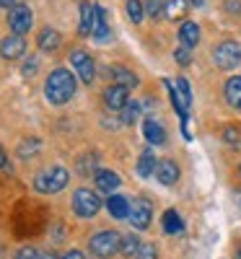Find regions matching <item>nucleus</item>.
<instances>
[{"mask_svg":"<svg viewBox=\"0 0 241 259\" xmlns=\"http://www.w3.org/2000/svg\"><path fill=\"white\" fill-rule=\"evenodd\" d=\"M164 11V0H148V13L150 16H158Z\"/></svg>","mask_w":241,"mask_h":259,"instance_id":"obj_31","label":"nucleus"},{"mask_svg":"<svg viewBox=\"0 0 241 259\" xmlns=\"http://www.w3.org/2000/svg\"><path fill=\"white\" fill-rule=\"evenodd\" d=\"M156 177H158V182L161 184H166V187H171V184H177L179 182V166L174 163V161H158L156 163Z\"/></svg>","mask_w":241,"mask_h":259,"instance_id":"obj_11","label":"nucleus"},{"mask_svg":"<svg viewBox=\"0 0 241 259\" xmlns=\"http://www.w3.org/2000/svg\"><path fill=\"white\" fill-rule=\"evenodd\" d=\"M94 8L96 6H91V3H81V26H78L81 34L94 31Z\"/></svg>","mask_w":241,"mask_h":259,"instance_id":"obj_20","label":"nucleus"},{"mask_svg":"<svg viewBox=\"0 0 241 259\" xmlns=\"http://www.w3.org/2000/svg\"><path fill=\"white\" fill-rule=\"evenodd\" d=\"M112 78L117 80V85H125V89H133V85H138V75L133 70L122 68V65H114L112 68Z\"/></svg>","mask_w":241,"mask_h":259,"instance_id":"obj_17","label":"nucleus"},{"mask_svg":"<svg viewBox=\"0 0 241 259\" xmlns=\"http://www.w3.org/2000/svg\"><path fill=\"white\" fill-rule=\"evenodd\" d=\"M89 246H91V251L96 254V256H112L114 251H119V246H122V236L117 233V231H101V233H96V236H91V241H89Z\"/></svg>","mask_w":241,"mask_h":259,"instance_id":"obj_3","label":"nucleus"},{"mask_svg":"<svg viewBox=\"0 0 241 259\" xmlns=\"http://www.w3.org/2000/svg\"><path fill=\"white\" fill-rule=\"evenodd\" d=\"M158 254H156V246L153 244H143L140 246V251H138V259H156Z\"/></svg>","mask_w":241,"mask_h":259,"instance_id":"obj_29","label":"nucleus"},{"mask_svg":"<svg viewBox=\"0 0 241 259\" xmlns=\"http://www.w3.org/2000/svg\"><path fill=\"white\" fill-rule=\"evenodd\" d=\"M94 179H96V189H99V192H109V194H112V192L122 184L114 171H96Z\"/></svg>","mask_w":241,"mask_h":259,"instance_id":"obj_14","label":"nucleus"},{"mask_svg":"<svg viewBox=\"0 0 241 259\" xmlns=\"http://www.w3.org/2000/svg\"><path fill=\"white\" fill-rule=\"evenodd\" d=\"M31 73H36V62H26L24 65V75H31Z\"/></svg>","mask_w":241,"mask_h":259,"instance_id":"obj_33","label":"nucleus"},{"mask_svg":"<svg viewBox=\"0 0 241 259\" xmlns=\"http://www.w3.org/2000/svg\"><path fill=\"white\" fill-rule=\"evenodd\" d=\"M153 171H156V158H153V153L145 150V153L140 156V161H138V174L140 177H150Z\"/></svg>","mask_w":241,"mask_h":259,"instance_id":"obj_23","label":"nucleus"},{"mask_svg":"<svg viewBox=\"0 0 241 259\" xmlns=\"http://www.w3.org/2000/svg\"><path fill=\"white\" fill-rule=\"evenodd\" d=\"M60 47V34L55 29H42L39 31V50L45 52H55Z\"/></svg>","mask_w":241,"mask_h":259,"instance_id":"obj_19","label":"nucleus"},{"mask_svg":"<svg viewBox=\"0 0 241 259\" xmlns=\"http://www.w3.org/2000/svg\"><path fill=\"white\" fill-rule=\"evenodd\" d=\"M179 39H182V47H194L197 41H200V26L192 24V21H187V24H182L179 29Z\"/></svg>","mask_w":241,"mask_h":259,"instance_id":"obj_16","label":"nucleus"},{"mask_svg":"<svg viewBox=\"0 0 241 259\" xmlns=\"http://www.w3.org/2000/svg\"><path fill=\"white\" fill-rule=\"evenodd\" d=\"M226 99H228L231 106L241 109V75L228 78V83H226Z\"/></svg>","mask_w":241,"mask_h":259,"instance_id":"obj_18","label":"nucleus"},{"mask_svg":"<svg viewBox=\"0 0 241 259\" xmlns=\"http://www.w3.org/2000/svg\"><path fill=\"white\" fill-rule=\"evenodd\" d=\"M127 13H130V18H133L135 24H140L143 21V3L140 0H127Z\"/></svg>","mask_w":241,"mask_h":259,"instance_id":"obj_26","label":"nucleus"},{"mask_svg":"<svg viewBox=\"0 0 241 259\" xmlns=\"http://www.w3.org/2000/svg\"><path fill=\"white\" fill-rule=\"evenodd\" d=\"M70 65L75 68V73L81 75L83 83H91V80H94V60H91L89 52L73 50V52H70Z\"/></svg>","mask_w":241,"mask_h":259,"instance_id":"obj_7","label":"nucleus"},{"mask_svg":"<svg viewBox=\"0 0 241 259\" xmlns=\"http://www.w3.org/2000/svg\"><path fill=\"white\" fill-rule=\"evenodd\" d=\"M16 259H39V254H36L34 246H24V249H18Z\"/></svg>","mask_w":241,"mask_h":259,"instance_id":"obj_30","label":"nucleus"},{"mask_svg":"<svg viewBox=\"0 0 241 259\" xmlns=\"http://www.w3.org/2000/svg\"><path fill=\"white\" fill-rule=\"evenodd\" d=\"M187 3L194 6V8H203V6H205V0H187Z\"/></svg>","mask_w":241,"mask_h":259,"instance_id":"obj_36","label":"nucleus"},{"mask_svg":"<svg viewBox=\"0 0 241 259\" xmlns=\"http://www.w3.org/2000/svg\"><path fill=\"white\" fill-rule=\"evenodd\" d=\"M45 94L52 104H68L75 94V78L70 70H65V68H57L50 73L47 83H45Z\"/></svg>","mask_w":241,"mask_h":259,"instance_id":"obj_1","label":"nucleus"},{"mask_svg":"<svg viewBox=\"0 0 241 259\" xmlns=\"http://www.w3.org/2000/svg\"><path fill=\"white\" fill-rule=\"evenodd\" d=\"M36 150H39V140H24V145H18V156L26 158V156L36 153Z\"/></svg>","mask_w":241,"mask_h":259,"instance_id":"obj_27","label":"nucleus"},{"mask_svg":"<svg viewBox=\"0 0 241 259\" xmlns=\"http://www.w3.org/2000/svg\"><path fill=\"white\" fill-rule=\"evenodd\" d=\"M127 89L125 85H109V89L104 91V104H106V109H112V112H119V109H125L127 106Z\"/></svg>","mask_w":241,"mask_h":259,"instance_id":"obj_9","label":"nucleus"},{"mask_svg":"<svg viewBox=\"0 0 241 259\" xmlns=\"http://www.w3.org/2000/svg\"><path fill=\"white\" fill-rule=\"evenodd\" d=\"M233 259H241V246H236V251H233Z\"/></svg>","mask_w":241,"mask_h":259,"instance_id":"obj_38","label":"nucleus"},{"mask_svg":"<svg viewBox=\"0 0 241 259\" xmlns=\"http://www.w3.org/2000/svg\"><path fill=\"white\" fill-rule=\"evenodd\" d=\"M140 239L135 233H130V236H122V246H119V251L125 254V256H138V251H140Z\"/></svg>","mask_w":241,"mask_h":259,"instance_id":"obj_22","label":"nucleus"},{"mask_svg":"<svg viewBox=\"0 0 241 259\" xmlns=\"http://www.w3.org/2000/svg\"><path fill=\"white\" fill-rule=\"evenodd\" d=\"M73 210H75V215H81V218H94V215L101 210V200L91 189H78L73 194Z\"/></svg>","mask_w":241,"mask_h":259,"instance_id":"obj_5","label":"nucleus"},{"mask_svg":"<svg viewBox=\"0 0 241 259\" xmlns=\"http://www.w3.org/2000/svg\"><path fill=\"white\" fill-rule=\"evenodd\" d=\"M130 223H133L138 231H145L148 226H150V218H153V207H150V202L148 200H138V202H133L130 205Z\"/></svg>","mask_w":241,"mask_h":259,"instance_id":"obj_6","label":"nucleus"},{"mask_svg":"<svg viewBox=\"0 0 241 259\" xmlns=\"http://www.w3.org/2000/svg\"><path fill=\"white\" fill-rule=\"evenodd\" d=\"M106 210H109V215L112 218H127L130 215V202L125 200V197H119V194H112V197L106 200Z\"/></svg>","mask_w":241,"mask_h":259,"instance_id":"obj_15","label":"nucleus"},{"mask_svg":"<svg viewBox=\"0 0 241 259\" xmlns=\"http://www.w3.org/2000/svg\"><path fill=\"white\" fill-rule=\"evenodd\" d=\"M174 60H177L179 65H189L192 62V55L187 47H177V52H174Z\"/></svg>","mask_w":241,"mask_h":259,"instance_id":"obj_28","label":"nucleus"},{"mask_svg":"<svg viewBox=\"0 0 241 259\" xmlns=\"http://www.w3.org/2000/svg\"><path fill=\"white\" fill-rule=\"evenodd\" d=\"M213 60H215L218 68H223V70L236 68L241 62V45L238 41H221V45L213 50Z\"/></svg>","mask_w":241,"mask_h":259,"instance_id":"obj_4","label":"nucleus"},{"mask_svg":"<svg viewBox=\"0 0 241 259\" xmlns=\"http://www.w3.org/2000/svg\"><path fill=\"white\" fill-rule=\"evenodd\" d=\"M99 41H104V39H109V21H106V11L101 8V6H96L94 8V31H91Z\"/></svg>","mask_w":241,"mask_h":259,"instance_id":"obj_13","label":"nucleus"},{"mask_svg":"<svg viewBox=\"0 0 241 259\" xmlns=\"http://www.w3.org/2000/svg\"><path fill=\"white\" fill-rule=\"evenodd\" d=\"M39 259H57L55 254H45V256H39Z\"/></svg>","mask_w":241,"mask_h":259,"instance_id":"obj_39","label":"nucleus"},{"mask_svg":"<svg viewBox=\"0 0 241 259\" xmlns=\"http://www.w3.org/2000/svg\"><path fill=\"white\" fill-rule=\"evenodd\" d=\"M16 3H18V0H0V6H3V8H16Z\"/></svg>","mask_w":241,"mask_h":259,"instance_id":"obj_35","label":"nucleus"},{"mask_svg":"<svg viewBox=\"0 0 241 259\" xmlns=\"http://www.w3.org/2000/svg\"><path fill=\"white\" fill-rule=\"evenodd\" d=\"M65 184H68V171L62 166H50L34 177V189L42 194H55V192L65 189Z\"/></svg>","mask_w":241,"mask_h":259,"instance_id":"obj_2","label":"nucleus"},{"mask_svg":"<svg viewBox=\"0 0 241 259\" xmlns=\"http://www.w3.org/2000/svg\"><path fill=\"white\" fill-rule=\"evenodd\" d=\"M24 52H26V41L21 39L18 34H13V36L3 39V45H0V55H3L6 60H18Z\"/></svg>","mask_w":241,"mask_h":259,"instance_id":"obj_10","label":"nucleus"},{"mask_svg":"<svg viewBox=\"0 0 241 259\" xmlns=\"http://www.w3.org/2000/svg\"><path fill=\"white\" fill-rule=\"evenodd\" d=\"M140 112H143V104H138V101H127V106L122 109V122L133 124V122L140 117Z\"/></svg>","mask_w":241,"mask_h":259,"instance_id":"obj_24","label":"nucleus"},{"mask_svg":"<svg viewBox=\"0 0 241 259\" xmlns=\"http://www.w3.org/2000/svg\"><path fill=\"white\" fill-rule=\"evenodd\" d=\"M6 163H8V161H6V150H3V148H0V168H3Z\"/></svg>","mask_w":241,"mask_h":259,"instance_id":"obj_37","label":"nucleus"},{"mask_svg":"<svg viewBox=\"0 0 241 259\" xmlns=\"http://www.w3.org/2000/svg\"><path fill=\"white\" fill-rule=\"evenodd\" d=\"M62 259H86V256H83L81 251H68V254H65Z\"/></svg>","mask_w":241,"mask_h":259,"instance_id":"obj_34","label":"nucleus"},{"mask_svg":"<svg viewBox=\"0 0 241 259\" xmlns=\"http://www.w3.org/2000/svg\"><path fill=\"white\" fill-rule=\"evenodd\" d=\"M182 228H184V223L179 218V212L177 210H166L164 212V231L166 233H182Z\"/></svg>","mask_w":241,"mask_h":259,"instance_id":"obj_21","label":"nucleus"},{"mask_svg":"<svg viewBox=\"0 0 241 259\" xmlns=\"http://www.w3.org/2000/svg\"><path fill=\"white\" fill-rule=\"evenodd\" d=\"M143 133H145V140H148L150 145L166 143V130H164V124H161L158 119H153V117H148V119L143 122Z\"/></svg>","mask_w":241,"mask_h":259,"instance_id":"obj_12","label":"nucleus"},{"mask_svg":"<svg viewBox=\"0 0 241 259\" xmlns=\"http://www.w3.org/2000/svg\"><path fill=\"white\" fill-rule=\"evenodd\" d=\"M223 138H226V140H228L231 145H238V143H241V135L236 133L233 127H228V130H226V133H223Z\"/></svg>","mask_w":241,"mask_h":259,"instance_id":"obj_32","label":"nucleus"},{"mask_svg":"<svg viewBox=\"0 0 241 259\" xmlns=\"http://www.w3.org/2000/svg\"><path fill=\"white\" fill-rule=\"evenodd\" d=\"M8 26H11V31L13 34H26L29 29H31V11L26 8V6H16L13 11H11V16H8Z\"/></svg>","mask_w":241,"mask_h":259,"instance_id":"obj_8","label":"nucleus"},{"mask_svg":"<svg viewBox=\"0 0 241 259\" xmlns=\"http://www.w3.org/2000/svg\"><path fill=\"white\" fill-rule=\"evenodd\" d=\"M184 11H187L184 0H169L166 3V16L169 18H179V16H184Z\"/></svg>","mask_w":241,"mask_h":259,"instance_id":"obj_25","label":"nucleus"}]
</instances>
